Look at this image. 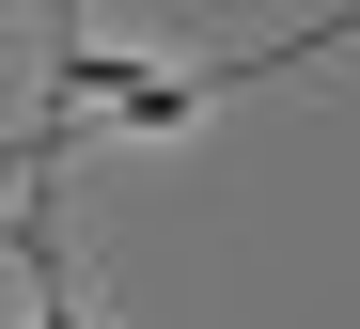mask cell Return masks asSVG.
<instances>
[{
  "instance_id": "1",
  "label": "cell",
  "mask_w": 360,
  "mask_h": 329,
  "mask_svg": "<svg viewBox=\"0 0 360 329\" xmlns=\"http://www.w3.org/2000/svg\"><path fill=\"white\" fill-rule=\"evenodd\" d=\"M314 47H360V16H314V32H282V47H235V63H110V47L63 32L47 94H63V110H110V125H204L219 94H251V79H282V63H314Z\"/></svg>"
}]
</instances>
